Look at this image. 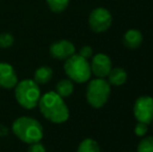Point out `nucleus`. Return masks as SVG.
Instances as JSON below:
<instances>
[{
	"instance_id": "nucleus-1",
	"label": "nucleus",
	"mask_w": 153,
	"mask_h": 152,
	"mask_svg": "<svg viewBox=\"0 0 153 152\" xmlns=\"http://www.w3.org/2000/svg\"><path fill=\"white\" fill-rule=\"evenodd\" d=\"M43 117L54 124L65 123L69 119L70 112L64 98L54 91H50L41 96L38 104Z\"/></svg>"
},
{
	"instance_id": "nucleus-2",
	"label": "nucleus",
	"mask_w": 153,
	"mask_h": 152,
	"mask_svg": "<svg viewBox=\"0 0 153 152\" xmlns=\"http://www.w3.org/2000/svg\"><path fill=\"white\" fill-rule=\"evenodd\" d=\"M12 130L21 142L27 145L41 142L44 136L43 125L36 119L28 116L17 118L13 122Z\"/></svg>"
},
{
	"instance_id": "nucleus-3",
	"label": "nucleus",
	"mask_w": 153,
	"mask_h": 152,
	"mask_svg": "<svg viewBox=\"0 0 153 152\" xmlns=\"http://www.w3.org/2000/svg\"><path fill=\"white\" fill-rule=\"evenodd\" d=\"M15 89V98L19 105L25 110H33L41 99V89L33 79L18 81Z\"/></svg>"
},
{
	"instance_id": "nucleus-4",
	"label": "nucleus",
	"mask_w": 153,
	"mask_h": 152,
	"mask_svg": "<svg viewBox=\"0 0 153 152\" xmlns=\"http://www.w3.org/2000/svg\"><path fill=\"white\" fill-rule=\"evenodd\" d=\"M64 71L69 79L76 83L87 82L92 76L90 63L78 53H75L65 61Z\"/></svg>"
},
{
	"instance_id": "nucleus-5",
	"label": "nucleus",
	"mask_w": 153,
	"mask_h": 152,
	"mask_svg": "<svg viewBox=\"0 0 153 152\" xmlns=\"http://www.w3.org/2000/svg\"><path fill=\"white\" fill-rule=\"evenodd\" d=\"M111 85L104 78L90 79L85 90L88 103L95 108H100L107 103L111 96Z\"/></svg>"
},
{
	"instance_id": "nucleus-6",
	"label": "nucleus",
	"mask_w": 153,
	"mask_h": 152,
	"mask_svg": "<svg viewBox=\"0 0 153 152\" xmlns=\"http://www.w3.org/2000/svg\"><path fill=\"white\" fill-rule=\"evenodd\" d=\"M113 23V16L105 7H96L89 15V26L94 33L106 31Z\"/></svg>"
},
{
	"instance_id": "nucleus-7",
	"label": "nucleus",
	"mask_w": 153,
	"mask_h": 152,
	"mask_svg": "<svg viewBox=\"0 0 153 152\" xmlns=\"http://www.w3.org/2000/svg\"><path fill=\"white\" fill-rule=\"evenodd\" d=\"M133 115L137 122L151 124L153 121V98L151 96L144 95L135 100Z\"/></svg>"
},
{
	"instance_id": "nucleus-8",
	"label": "nucleus",
	"mask_w": 153,
	"mask_h": 152,
	"mask_svg": "<svg viewBox=\"0 0 153 152\" xmlns=\"http://www.w3.org/2000/svg\"><path fill=\"white\" fill-rule=\"evenodd\" d=\"M92 74L97 78H105L113 69L111 59L105 53H97L92 56V62L90 63Z\"/></svg>"
},
{
	"instance_id": "nucleus-9",
	"label": "nucleus",
	"mask_w": 153,
	"mask_h": 152,
	"mask_svg": "<svg viewBox=\"0 0 153 152\" xmlns=\"http://www.w3.org/2000/svg\"><path fill=\"white\" fill-rule=\"evenodd\" d=\"M49 53L55 59L66 61L73 54H75V46L68 40H59L52 43L49 47Z\"/></svg>"
},
{
	"instance_id": "nucleus-10",
	"label": "nucleus",
	"mask_w": 153,
	"mask_h": 152,
	"mask_svg": "<svg viewBox=\"0 0 153 152\" xmlns=\"http://www.w3.org/2000/svg\"><path fill=\"white\" fill-rule=\"evenodd\" d=\"M18 83V75L12 65L4 62H0V87L2 89H14Z\"/></svg>"
},
{
	"instance_id": "nucleus-11",
	"label": "nucleus",
	"mask_w": 153,
	"mask_h": 152,
	"mask_svg": "<svg viewBox=\"0 0 153 152\" xmlns=\"http://www.w3.org/2000/svg\"><path fill=\"white\" fill-rule=\"evenodd\" d=\"M143 42V35L137 29H128L124 33L123 43L129 49H137L142 45Z\"/></svg>"
},
{
	"instance_id": "nucleus-12",
	"label": "nucleus",
	"mask_w": 153,
	"mask_h": 152,
	"mask_svg": "<svg viewBox=\"0 0 153 152\" xmlns=\"http://www.w3.org/2000/svg\"><path fill=\"white\" fill-rule=\"evenodd\" d=\"M108 83L111 85H115V87H120V85H124L127 80V73L123 68L117 67L113 68L111 72L108 73Z\"/></svg>"
},
{
	"instance_id": "nucleus-13",
	"label": "nucleus",
	"mask_w": 153,
	"mask_h": 152,
	"mask_svg": "<svg viewBox=\"0 0 153 152\" xmlns=\"http://www.w3.org/2000/svg\"><path fill=\"white\" fill-rule=\"evenodd\" d=\"M53 76V70L48 66H42L38 68L33 74V80L40 85H46L51 80Z\"/></svg>"
},
{
	"instance_id": "nucleus-14",
	"label": "nucleus",
	"mask_w": 153,
	"mask_h": 152,
	"mask_svg": "<svg viewBox=\"0 0 153 152\" xmlns=\"http://www.w3.org/2000/svg\"><path fill=\"white\" fill-rule=\"evenodd\" d=\"M55 93L59 94L62 98L70 97L74 92V83L71 79L64 78L61 79L55 85Z\"/></svg>"
},
{
	"instance_id": "nucleus-15",
	"label": "nucleus",
	"mask_w": 153,
	"mask_h": 152,
	"mask_svg": "<svg viewBox=\"0 0 153 152\" xmlns=\"http://www.w3.org/2000/svg\"><path fill=\"white\" fill-rule=\"evenodd\" d=\"M76 152H100V147L93 139H85L78 145Z\"/></svg>"
},
{
	"instance_id": "nucleus-16",
	"label": "nucleus",
	"mask_w": 153,
	"mask_h": 152,
	"mask_svg": "<svg viewBox=\"0 0 153 152\" xmlns=\"http://www.w3.org/2000/svg\"><path fill=\"white\" fill-rule=\"evenodd\" d=\"M69 2H70V0H46L49 10L53 13H56V14L66 10L69 6Z\"/></svg>"
},
{
	"instance_id": "nucleus-17",
	"label": "nucleus",
	"mask_w": 153,
	"mask_h": 152,
	"mask_svg": "<svg viewBox=\"0 0 153 152\" xmlns=\"http://www.w3.org/2000/svg\"><path fill=\"white\" fill-rule=\"evenodd\" d=\"M137 152H153V136H143L137 144Z\"/></svg>"
},
{
	"instance_id": "nucleus-18",
	"label": "nucleus",
	"mask_w": 153,
	"mask_h": 152,
	"mask_svg": "<svg viewBox=\"0 0 153 152\" xmlns=\"http://www.w3.org/2000/svg\"><path fill=\"white\" fill-rule=\"evenodd\" d=\"M15 43V38L10 33H2L0 35V47L4 49H7L12 47Z\"/></svg>"
},
{
	"instance_id": "nucleus-19",
	"label": "nucleus",
	"mask_w": 153,
	"mask_h": 152,
	"mask_svg": "<svg viewBox=\"0 0 153 152\" xmlns=\"http://www.w3.org/2000/svg\"><path fill=\"white\" fill-rule=\"evenodd\" d=\"M148 132V124L146 123H142V122H137V125L134 127V133L137 136H146V133Z\"/></svg>"
},
{
	"instance_id": "nucleus-20",
	"label": "nucleus",
	"mask_w": 153,
	"mask_h": 152,
	"mask_svg": "<svg viewBox=\"0 0 153 152\" xmlns=\"http://www.w3.org/2000/svg\"><path fill=\"white\" fill-rule=\"evenodd\" d=\"M27 152H47V151L44 145L41 142H38V143H33V144L29 145L28 149H27Z\"/></svg>"
},
{
	"instance_id": "nucleus-21",
	"label": "nucleus",
	"mask_w": 153,
	"mask_h": 152,
	"mask_svg": "<svg viewBox=\"0 0 153 152\" xmlns=\"http://www.w3.org/2000/svg\"><path fill=\"white\" fill-rule=\"evenodd\" d=\"M78 54L85 59H90V57L93 56V48L91 46H82L79 50Z\"/></svg>"
},
{
	"instance_id": "nucleus-22",
	"label": "nucleus",
	"mask_w": 153,
	"mask_h": 152,
	"mask_svg": "<svg viewBox=\"0 0 153 152\" xmlns=\"http://www.w3.org/2000/svg\"><path fill=\"white\" fill-rule=\"evenodd\" d=\"M151 123H152V127H153V121H152V122H151Z\"/></svg>"
}]
</instances>
